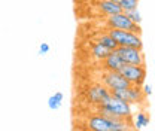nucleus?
<instances>
[{"mask_svg": "<svg viewBox=\"0 0 155 131\" xmlns=\"http://www.w3.org/2000/svg\"><path fill=\"white\" fill-rule=\"evenodd\" d=\"M97 113L110 119H131L133 109H131V104L112 95L106 103L97 106Z\"/></svg>", "mask_w": 155, "mask_h": 131, "instance_id": "obj_1", "label": "nucleus"}, {"mask_svg": "<svg viewBox=\"0 0 155 131\" xmlns=\"http://www.w3.org/2000/svg\"><path fill=\"white\" fill-rule=\"evenodd\" d=\"M115 51L116 54L122 58V61L125 64H130V66H145L143 49L128 48V46H118Z\"/></svg>", "mask_w": 155, "mask_h": 131, "instance_id": "obj_6", "label": "nucleus"}, {"mask_svg": "<svg viewBox=\"0 0 155 131\" xmlns=\"http://www.w3.org/2000/svg\"><path fill=\"white\" fill-rule=\"evenodd\" d=\"M107 33L118 43V46H128V48L143 49V40H142L140 34L125 31V30H112V28H107Z\"/></svg>", "mask_w": 155, "mask_h": 131, "instance_id": "obj_2", "label": "nucleus"}, {"mask_svg": "<svg viewBox=\"0 0 155 131\" xmlns=\"http://www.w3.org/2000/svg\"><path fill=\"white\" fill-rule=\"evenodd\" d=\"M63 104V93H55L48 98V107L51 110H58Z\"/></svg>", "mask_w": 155, "mask_h": 131, "instance_id": "obj_14", "label": "nucleus"}, {"mask_svg": "<svg viewBox=\"0 0 155 131\" xmlns=\"http://www.w3.org/2000/svg\"><path fill=\"white\" fill-rule=\"evenodd\" d=\"M119 6L122 9V12H128V11H134L139 6V0H121Z\"/></svg>", "mask_w": 155, "mask_h": 131, "instance_id": "obj_16", "label": "nucleus"}, {"mask_svg": "<svg viewBox=\"0 0 155 131\" xmlns=\"http://www.w3.org/2000/svg\"><path fill=\"white\" fill-rule=\"evenodd\" d=\"M87 127L90 131H112L114 128V119L101 116V115H93L87 119Z\"/></svg>", "mask_w": 155, "mask_h": 131, "instance_id": "obj_9", "label": "nucleus"}, {"mask_svg": "<svg viewBox=\"0 0 155 131\" xmlns=\"http://www.w3.org/2000/svg\"><path fill=\"white\" fill-rule=\"evenodd\" d=\"M100 80L107 90H110V93L116 91V90L128 88L131 85L119 72H106V70H103L101 75H100Z\"/></svg>", "mask_w": 155, "mask_h": 131, "instance_id": "obj_5", "label": "nucleus"}, {"mask_svg": "<svg viewBox=\"0 0 155 131\" xmlns=\"http://www.w3.org/2000/svg\"><path fill=\"white\" fill-rule=\"evenodd\" d=\"M106 27L107 28H112V30L131 31V33H136V34H140L142 36V27L139 24H134L124 12L112 15V17H107L106 18Z\"/></svg>", "mask_w": 155, "mask_h": 131, "instance_id": "obj_3", "label": "nucleus"}, {"mask_svg": "<svg viewBox=\"0 0 155 131\" xmlns=\"http://www.w3.org/2000/svg\"><path fill=\"white\" fill-rule=\"evenodd\" d=\"M149 121H151V118H149L146 113L139 112L134 119V130H142L143 127H146V125L149 124Z\"/></svg>", "mask_w": 155, "mask_h": 131, "instance_id": "obj_15", "label": "nucleus"}, {"mask_svg": "<svg viewBox=\"0 0 155 131\" xmlns=\"http://www.w3.org/2000/svg\"><path fill=\"white\" fill-rule=\"evenodd\" d=\"M96 6H97V9L103 15H106V17H112V15H116V14H121L122 12L119 3L110 2V0H97Z\"/></svg>", "mask_w": 155, "mask_h": 131, "instance_id": "obj_11", "label": "nucleus"}, {"mask_svg": "<svg viewBox=\"0 0 155 131\" xmlns=\"http://www.w3.org/2000/svg\"><path fill=\"white\" fill-rule=\"evenodd\" d=\"M143 93H145V95H151L152 94V87L151 85H143Z\"/></svg>", "mask_w": 155, "mask_h": 131, "instance_id": "obj_19", "label": "nucleus"}, {"mask_svg": "<svg viewBox=\"0 0 155 131\" xmlns=\"http://www.w3.org/2000/svg\"><path fill=\"white\" fill-rule=\"evenodd\" d=\"M110 52H112V51H109L107 48H104L103 45H100V43H97V42H94L93 46H91V55L94 57L96 60H98V61H103Z\"/></svg>", "mask_w": 155, "mask_h": 131, "instance_id": "obj_12", "label": "nucleus"}, {"mask_svg": "<svg viewBox=\"0 0 155 131\" xmlns=\"http://www.w3.org/2000/svg\"><path fill=\"white\" fill-rule=\"evenodd\" d=\"M101 63H103L101 69L106 70V72H119V70L125 66V63L122 61L121 57L116 54V51H112L109 55L101 61Z\"/></svg>", "mask_w": 155, "mask_h": 131, "instance_id": "obj_10", "label": "nucleus"}, {"mask_svg": "<svg viewBox=\"0 0 155 131\" xmlns=\"http://www.w3.org/2000/svg\"><path fill=\"white\" fill-rule=\"evenodd\" d=\"M119 73L124 76L131 85L136 87H142L145 84V79H146V67L145 66H130V64H125Z\"/></svg>", "mask_w": 155, "mask_h": 131, "instance_id": "obj_7", "label": "nucleus"}, {"mask_svg": "<svg viewBox=\"0 0 155 131\" xmlns=\"http://www.w3.org/2000/svg\"><path fill=\"white\" fill-rule=\"evenodd\" d=\"M49 52V45L46 42H42L39 46V55H46Z\"/></svg>", "mask_w": 155, "mask_h": 131, "instance_id": "obj_18", "label": "nucleus"}, {"mask_svg": "<svg viewBox=\"0 0 155 131\" xmlns=\"http://www.w3.org/2000/svg\"><path fill=\"white\" fill-rule=\"evenodd\" d=\"M110 97H112L110 90H107L103 84H96L88 90V101L93 104H97V106L106 103Z\"/></svg>", "mask_w": 155, "mask_h": 131, "instance_id": "obj_8", "label": "nucleus"}, {"mask_svg": "<svg viewBox=\"0 0 155 131\" xmlns=\"http://www.w3.org/2000/svg\"><path fill=\"white\" fill-rule=\"evenodd\" d=\"M128 18L131 19L134 24H139L140 25V22H142V15H140V12H139V9H134V11H128V12H124Z\"/></svg>", "mask_w": 155, "mask_h": 131, "instance_id": "obj_17", "label": "nucleus"}, {"mask_svg": "<svg viewBox=\"0 0 155 131\" xmlns=\"http://www.w3.org/2000/svg\"><path fill=\"white\" fill-rule=\"evenodd\" d=\"M112 95L122 100V101H125V103H128V104H140L146 98L142 87H136V85H130L128 88H124V90L112 91Z\"/></svg>", "mask_w": 155, "mask_h": 131, "instance_id": "obj_4", "label": "nucleus"}, {"mask_svg": "<svg viewBox=\"0 0 155 131\" xmlns=\"http://www.w3.org/2000/svg\"><path fill=\"white\" fill-rule=\"evenodd\" d=\"M97 43H100V45H103L104 48H107L109 51H115L116 48H118V43H116L114 39L109 36V33L106 31V33H101V34H98L96 39Z\"/></svg>", "mask_w": 155, "mask_h": 131, "instance_id": "obj_13", "label": "nucleus"}, {"mask_svg": "<svg viewBox=\"0 0 155 131\" xmlns=\"http://www.w3.org/2000/svg\"><path fill=\"white\" fill-rule=\"evenodd\" d=\"M110 2H115V3H119L121 0H110Z\"/></svg>", "mask_w": 155, "mask_h": 131, "instance_id": "obj_20", "label": "nucleus"}, {"mask_svg": "<svg viewBox=\"0 0 155 131\" xmlns=\"http://www.w3.org/2000/svg\"><path fill=\"white\" fill-rule=\"evenodd\" d=\"M154 64H155V63H154Z\"/></svg>", "mask_w": 155, "mask_h": 131, "instance_id": "obj_21", "label": "nucleus"}]
</instances>
